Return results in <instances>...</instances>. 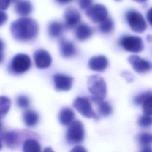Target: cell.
<instances>
[{
    "mask_svg": "<svg viewBox=\"0 0 152 152\" xmlns=\"http://www.w3.org/2000/svg\"><path fill=\"white\" fill-rule=\"evenodd\" d=\"M74 118L75 113L69 107H64L59 112L58 121L59 123L62 125H69L74 121Z\"/></svg>",
    "mask_w": 152,
    "mask_h": 152,
    "instance_id": "ffe728a7",
    "label": "cell"
},
{
    "mask_svg": "<svg viewBox=\"0 0 152 152\" xmlns=\"http://www.w3.org/2000/svg\"><path fill=\"white\" fill-rule=\"evenodd\" d=\"M33 58L36 66L41 69L49 68L52 61L50 53L43 49L36 50L33 53Z\"/></svg>",
    "mask_w": 152,
    "mask_h": 152,
    "instance_id": "7c38bea8",
    "label": "cell"
},
{
    "mask_svg": "<svg viewBox=\"0 0 152 152\" xmlns=\"http://www.w3.org/2000/svg\"><path fill=\"white\" fill-rule=\"evenodd\" d=\"M127 59L133 69L137 73L144 74L152 70V63L137 55H130Z\"/></svg>",
    "mask_w": 152,
    "mask_h": 152,
    "instance_id": "9c48e42d",
    "label": "cell"
},
{
    "mask_svg": "<svg viewBox=\"0 0 152 152\" xmlns=\"http://www.w3.org/2000/svg\"><path fill=\"white\" fill-rule=\"evenodd\" d=\"M119 43L125 50L132 53H140L144 48L142 39L137 36H124L121 38Z\"/></svg>",
    "mask_w": 152,
    "mask_h": 152,
    "instance_id": "52a82bcc",
    "label": "cell"
},
{
    "mask_svg": "<svg viewBox=\"0 0 152 152\" xmlns=\"http://www.w3.org/2000/svg\"><path fill=\"white\" fill-rule=\"evenodd\" d=\"M53 80L56 91H67L72 87L73 78L64 74L57 73L53 75Z\"/></svg>",
    "mask_w": 152,
    "mask_h": 152,
    "instance_id": "30bf717a",
    "label": "cell"
},
{
    "mask_svg": "<svg viewBox=\"0 0 152 152\" xmlns=\"http://www.w3.org/2000/svg\"><path fill=\"white\" fill-rule=\"evenodd\" d=\"M4 49L5 44L2 39H0V63H1L4 59Z\"/></svg>",
    "mask_w": 152,
    "mask_h": 152,
    "instance_id": "836d02e7",
    "label": "cell"
},
{
    "mask_svg": "<svg viewBox=\"0 0 152 152\" xmlns=\"http://www.w3.org/2000/svg\"><path fill=\"white\" fill-rule=\"evenodd\" d=\"M23 121L24 125L29 128L36 126L39 122V115L37 112L33 110H26L22 115Z\"/></svg>",
    "mask_w": 152,
    "mask_h": 152,
    "instance_id": "ac0fdd59",
    "label": "cell"
},
{
    "mask_svg": "<svg viewBox=\"0 0 152 152\" xmlns=\"http://www.w3.org/2000/svg\"><path fill=\"white\" fill-rule=\"evenodd\" d=\"M75 37L80 41H84L89 39L93 34V29L86 23L79 24L75 28Z\"/></svg>",
    "mask_w": 152,
    "mask_h": 152,
    "instance_id": "d6986e66",
    "label": "cell"
},
{
    "mask_svg": "<svg viewBox=\"0 0 152 152\" xmlns=\"http://www.w3.org/2000/svg\"><path fill=\"white\" fill-rule=\"evenodd\" d=\"M151 91H146L137 94L133 99V103L135 105H141L144 100L151 93Z\"/></svg>",
    "mask_w": 152,
    "mask_h": 152,
    "instance_id": "f1b7e54d",
    "label": "cell"
},
{
    "mask_svg": "<svg viewBox=\"0 0 152 152\" xmlns=\"http://www.w3.org/2000/svg\"><path fill=\"white\" fill-rule=\"evenodd\" d=\"M141 105L144 114L152 116V92L144 100Z\"/></svg>",
    "mask_w": 152,
    "mask_h": 152,
    "instance_id": "d4e9b609",
    "label": "cell"
},
{
    "mask_svg": "<svg viewBox=\"0 0 152 152\" xmlns=\"http://www.w3.org/2000/svg\"><path fill=\"white\" fill-rule=\"evenodd\" d=\"M73 107L84 117L96 120L99 119V116L94 111L91 100L86 97H78L73 102Z\"/></svg>",
    "mask_w": 152,
    "mask_h": 152,
    "instance_id": "8992f818",
    "label": "cell"
},
{
    "mask_svg": "<svg viewBox=\"0 0 152 152\" xmlns=\"http://www.w3.org/2000/svg\"><path fill=\"white\" fill-rule=\"evenodd\" d=\"M10 31L17 41L28 42L33 40L37 36L39 25L32 18L22 17L11 23Z\"/></svg>",
    "mask_w": 152,
    "mask_h": 152,
    "instance_id": "6da1fadb",
    "label": "cell"
},
{
    "mask_svg": "<svg viewBox=\"0 0 152 152\" xmlns=\"http://www.w3.org/2000/svg\"><path fill=\"white\" fill-rule=\"evenodd\" d=\"M87 87L91 96L104 99L107 93L106 84L104 79L97 74L90 76L87 81Z\"/></svg>",
    "mask_w": 152,
    "mask_h": 152,
    "instance_id": "7a4b0ae2",
    "label": "cell"
},
{
    "mask_svg": "<svg viewBox=\"0 0 152 152\" xmlns=\"http://www.w3.org/2000/svg\"><path fill=\"white\" fill-rule=\"evenodd\" d=\"M31 65V61L28 55L18 53L12 58L9 65V69L14 74H21L27 71Z\"/></svg>",
    "mask_w": 152,
    "mask_h": 152,
    "instance_id": "277c9868",
    "label": "cell"
},
{
    "mask_svg": "<svg viewBox=\"0 0 152 152\" xmlns=\"http://www.w3.org/2000/svg\"><path fill=\"white\" fill-rule=\"evenodd\" d=\"M2 139L1 137H0V150L2 149Z\"/></svg>",
    "mask_w": 152,
    "mask_h": 152,
    "instance_id": "ab89813d",
    "label": "cell"
},
{
    "mask_svg": "<svg viewBox=\"0 0 152 152\" xmlns=\"http://www.w3.org/2000/svg\"><path fill=\"white\" fill-rule=\"evenodd\" d=\"M138 140L142 146L150 145L152 144V133L141 132L138 136Z\"/></svg>",
    "mask_w": 152,
    "mask_h": 152,
    "instance_id": "83f0119b",
    "label": "cell"
},
{
    "mask_svg": "<svg viewBox=\"0 0 152 152\" xmlns=\"http://www.w3.org/2000/svg\"><path fill=\"white\" fill-rule=\"evenodd\" d=\"M11 100L6 96H0V119L3 118L9 112Z\"/></svg>",
    "mask_w": 152,
    "mask_h": 152,
    "instance_id": "cb8c5ba5",
    "label": "cell"
},
{
    "mask_svg": "<svg viewBox=\"0 0 152 152\" xmlns=\"http://www.w3.org/2000/svg\"><path fill=\"white\" fill-rule=\"evenodd\" d=\"M138 125L142 128H147L152 126V116L144 114L141 116L137 121Z\"/></svg>",
    "mask_w": 152,
    "mask_h": 152,
    "instance_id": "484cf974",
    "label": "cell"
},
{
    "mask_svg": "<svg viewBox=\"0 0 152 152\" xmlns=\"http://www.w3.org/2000/svg\"><path fill=\"white\" fill-rule=\"evenodd\" d=\"M2 129V122L0 120V132L1 131Z\"/></svg>",
    "mask_w": 152,
    "mask_h": 152,
    "instance_id": "60d3db41",
    "label": "cell"
},
{
    "mask_svg": "<svg viewBox=\"0 0 152 152\" xmlns=\"http://www.w3.org/2000/svg\"><path fill=\"white\" fill-rule=\"evenodd\" d=\"M8 20V15L2 10H0V26L4 25Z\"/></svg>",
    "mask_w": 152,
    "mask_h": 152,
    "instance_id": "d6a6232c",
    "label": "cell"
},
{
    "mask_svg": "<svg viewBox=\"0 0 152 152\" xmlns=\"http://www.w3.org/2000/svg\"><path fill=\"white\" fill-rule=\"evenodd\" d=\"M73 0H55V1L61 5H66L68 4L69 3H71Z\"/></svg>",
    "mask_w": 152,
    "mask_h": 152,
    "instance_id": "d590c367",
    "label": "cell"
},
{
    "mask_svg": "<svg viewBox=\"0 0 152 152\" xmlns=\"http://www.w3.org/2000/svg\"><path fill=\"white\" fill-rule=\"evenodd\" d=\"M134 1H136L137 2H139V3H142V2H144L145 1H147V0H133Z\"/></svg>",
    "mask_w": 152,
    "mask_h": 152,
    "instance_id": "f35d334b",
    "label": "cell"
},
{
    "mask_svg": "<svg viewBox=\"0 0 152 152\" xmlns=\"http://www.w3.org/2000/svg\"><path fill=\"white\" fill-rule=\"evenodd\" d=\"M59 47L61 56L65 58L72 57L77 53V48L75 44L66 39L61 38L59 40Z\"/></svg>",
    "mask_w": 152,
    "mask_h": 152,
    "instance_id": "4fadbf2b",
    "label": "cell"
},
{
    "mask_svg": "<svg viewBox=\"0 0 152 152\" xmlns=\"http://www.w3.org/2000/svg\"><path fill=\"white\" fill-rule=\"evenodd\" d=\"M121 75L124 77L127 82H132L134 80L132 75L128 71H123L121 73Z\"/></svg>",
    "mask_w": 152,
    "mask_h": 152,
    "instance_id": "4dcf8cb0",
    "label": "cell"
},
{
    "mask_svg": "<svg viewBox=\"0 0 152 152\" xmlns=\"http://www.w3.org/2000/svg\"><path fill=\"white\" fill-rule=\"evenodd\" d=\"M115 1H120V0H115Z\"/></svg>",
    "mask_w": 152,
    "mask_h": 152,
    "instance_id": "7bdbcfd3",
    "label": "cell"
},
{
    "mask_svg": "<svg viewBox=\"0 0 152 152\" xmlns=\"http://www.w3.org/2000/svg\"><path fill=\"white\" fill-rule=\"evenodd\" d=\"M93 0H78V5L83 10H87L93 5Z\"/></svg>",
    "mask_w": 152,
    "mask_h": 152,
    "instance_id": "f546056e",
    "label": "cell"
},
{
    "mask_svg": "<svg viewBox=\"0 0 152 152\" xmlns=\"http://www.w3.org/2000/svg\"><path fill=\"white\" fill-rule=\"evenodd\" d=\"M14 11L21 17H27L33 11V5L28 0H18L14 6Z\"/></svg>",
    "mask_w": 152,
    "mask_h": 152,
    "instance_id": "e0dca14e",
    "label": "cell"
},
{
    "mask_svg": "<svg viewBox=\"0 0 152 152\" xmlns=\"http://www.w3.org/2000/svg\"><path fill=\"white\" fill-rule=\"evenodd\" d=\"M114 28V23L113 20L107 17L99 23V29L103 33H109Z\"/></svg>",
    "mask_w": 152,
    "mask_h": 152,
    "instance_id": "603a6c76",
    "label": "cell"
},
{
    "mask_svg": "<svg viewBox=\"0 0 152 152\" xmlns=\"http://www.w3.org/2000/svg\"><path fill=\"white\" fill-rule=\"evenodd\" d=\"M84 137V126L81 121L76 120L69 125L65 135L66 140L69 144L81 143L83 141Z\"/></svg>",
    "mask_w": 152,
    "mask_h": 152,
    "instance_id": "3957f363",
    "label": "cell"
},
{
    "mask_svg": "<svg viewBox=\"0 0 152 152\" xmlns=\"http://www.w3.org/2000/svg\"><path fill=\"white\" fill-rule=\"evenodd\" d=\"M17 1H18V0H11L12 2H16Z\"/></svg>",
    "mask_w": 152,
    "mask_h": 152,
    "instance_id": "b9f144b4",
    "label": "cell"
},
{
    "mask_svg": "<svg viewBox=\"0 0 152 152\" xmlns=\"http://www.w3.org/2000/svg\"><path fill=\"white\" fill-rule=\"evenodd\" d=\"M146 17L149 24L152 26V7L149 9L146 14Z\"/></svg>",
    "mask_w": 152,
    "mask_h": 152,
    "instance_id": "e575fe53",
    "label": "cell"
},
{
    "mask_svg": "<svg viewBox=\"0 0 152 152\" xmlns=\"http://www.w3.org/2000/svg\"><path fill=\"white\" fill-rule=\"evenodd\" d=\"M108 64V59L104 55L94 56L89 59L88 62V65L90 69L98 72H102L105 70Z\"/></svg>",
    "mask_w": 152,
    "mask_h": 152,
    "instance_id": "9a60e30c",
    "label": "cell"
},
{
    "mask_svg": "<svg viewBox=\"0 0 152 152\" xmlns=\"http://www.w3.org/2000/svg\"><path fill=\"white\" fill-rule=\"evenodd\" d=\"M64 24L58 21H52L48 26V33L51 38L60 37L64 31Z\"/></svg>",
    "mask_w": 152,
    "mask_h": 152,
    "instance_id": "44dd1931",
    "label": "cell"
},
{
    "mask_svg": "<svg viewBox=\"0 0 152 152\" xmlns=\"http://www.w3.org/2000/svg\"><path fill=\"white\" fill-rule=\"evenodd\" d=\"M24 152H39L41 151V145L39 142L34 138H27L23 144Z\"/></svg>",
    "mask_w": 152,
    "mask_h": 152,
    "instance_id": "7402d4cb",
    "label": "cell"
},
{
    "mask_svg": "<svg viewBox=\"0 0 152 152\" xmlns=\"http://www.w3.org/2000/svg\"><path fill=\"white\" fill-rule=\"evenodd\" d=\"M71 151H81V152H83V151H87V150L82 146H75L72 150H71Z\"/></svg>",
    "mask_w": 152,
    "mask_h": 152,
    "instance_id": "8d00e7d4",
    "label": "cell"
},
{
    "mask_svg": "<svg viewBox=\"0 0 152 152\" xmlns=\"http://www.w3.org/2000/svg\"><path fill=\"white\" fill-rule=\"evenodd\" d=\"M1 139L7 147L10 149H14L19 144L20 133L16 130L7 131L2 134Z\"/></svg>",
    "mask_w": 152,
    "mask_h": 152,
    "instance_id": "5bb4252c",
    "label": "cell"
},
{
    "mask_svg": "<svg viewBox=\"0 0 152 152\" xmlns=\"http://www.w3.org/2000/svg\"><path fill=\"white\" fill-rule=\"evenodd\" d=\"M11 2H12L11 0H0V10H7Z\"/></svg>",
    "mask_w": 152,
    "mask_h": 152,
    "instance_id": "1f68e13d",
    "label": "cell"
},
{
    "mask_svg": "<svg viewBox=\"0 0 152 152\" xmlns=\"http://www.w3.org/2000/svg\"><path fill=\"white\" fill-rule=\"evenodd\" d=\"M64 20L65 27L68 29H72L80 24L81 15L77 10L69 7L64 11Z\"/></svg>",
    "mask_w": 152,
    "mask_h": 152,
    "instance_id": "8fae6325",
    "label": "cell"
},
{
    "mask_svg": "<svg viewBox=\"0 0 152 152\" xmlns=\"http://www.w3.org/2000/svg\"><path fill=\"white\" fill-rule=\"evenodd\" d=\"M90 99L91 102L97 104L98 113L100 116H108L112 114L113 112V108L108 102L93 96L90 97Z\"/></svg>",
    "mask_w": 152,
    "mask_h": 152,
    "instance_id": "2e32d148",
    "label": "cell"
},
{
    "mask_svg": "<svg viewBox=\"0 0 152 152\" xmlns=\"http://www.w3.org/2000/svg\"><path fill=\"white\" fill-rule=\"evenodd\" d=\"M126 20L132 29L135 33H141L147 28V23L141 13L134 10H128L125 14Z\"/></svg>",
    "mask_w": 152,
    "mask_h": 152,
    "instance_id": "5b68a950",
    "label": "cell"
},
{
    "mask_svg": "<svg viewBox=\"0 0 152 152\" xmlns=\"http://www.w3.org/2000/svg\"><path fill=\"white\" fill-rule=\"evenodd\" d=\"M141 151L151 152L152 151V148L150 145H144V146H142V149L141 150Z\"/></svg>",
    "mask_w": 152,
    "mask_h": 152,
    "instance_id": "74e56055",
    "label": "cell"
},
{
    "mask_svg": "<svg viewBox=\"0 0 152 152\" xmlns=\"http://www.w3.org/2000/svg\"><path fill=\"white\" fill-rule=\"evenodd\" d=\"M16 103L18 107L20 109H26L30 104V100L26 95H20L16 99Z\"/></svg>",
    "mask_w": 152,
    "mask_h": 152,
    "instance_id": "4316f807",
    "label": "cell"
},
{
    "mask_svg": "<svg viewBox=\"0 0 152 152\" xmlns=\"http://www.w3.org/2000/svg\"><path fill=\"white\" fill-rule=\"evenodd\" d=\"M87 17L94 23H100L107 17V10L101 4L92 5L86 12Z\"/></svg>",
    "mask_w": 152,
    "mask_h": 152,
    "instance_id": "ba28073f",
    "label": "cell"
}]
</instances>
